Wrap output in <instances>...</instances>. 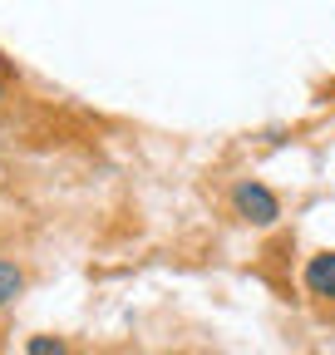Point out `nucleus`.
<instances>
[{
    "label": "nucleus",
    "mask_w": 335,
    "mask_h": 355,
    "mask_svg": "<svg viewBox=\"0 0 335 355\" xmlns=\"http://www.w3.org/2000/svg\"><path fill=\"white\" fill-rule=\"evenodd\" d=\"M20 355H79V350H74L64 336H50V331H39V336H30V340H25V350H20Z\"/></svg>",
    "instance_id": "nucleus-4"
},
{
    "label": "nucleus",
    "mask_w": 335,
    "mask_h": 355,
    "mask_svg": "<svg viewBox=\"0 0 335 355\" xmlns=\"http://www.w3.org/2000/svg\"><path fill=\"white\" fill-rule=\"evenodd\" d=\"M227 212L242 222V227L266 232V227L281 222V198H276V188L262 183V178H237V183L227 188Z\"/></svg>",
    "instance_id": "nucleus-1"
},
{
    "label": "nucleus",
    "mask_w": 335,
    "mask_h": 355,
    "mask_svg": "<svg viewBox=\"0 0 335 355\" xmlns=\"http://www.w3.org/2000/svg\"><path fill=\"white\" fill-rule=\"evenodd\" d=\"M25 286H30L25 261H15V257H0V311H6L15 296H25Z\"/></svg>",
    "instance_id": "nucleus-3"
},
{
    "label": "nucleus",
    "mask_w": 335,
    "mask_h": 355,
    "mask_svg": "<svg viewBox=\"0 0 335 355\" xmlns=\"http://www.w3.org/2000/svg\"><path fill=\"white\" fill-rule=\"evenodd\" d=\"M6 99H10V74L0 69V104H6Z\"/></svg>",
    "instance_id": "nucleus-5"
},
{
    "label": "nucleus",
    "mask_w": 335,
    "mask_h": 355,
    "mask_svg": "<svg viewBox=\"0 0 335 355\" xmlns=\"http://www.w3.org/2000/svg\"><path fill=\"white\" fill-rule=\"evenodd\" d=\"M301 286H306V296H311L316 306H335V252H330V247L316 252V257H306Z\"/></svg>",
    "instance_id": "nucleus-2"
}]
</instances>
